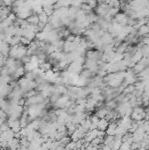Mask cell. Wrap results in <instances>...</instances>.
Here are the masks:
<instances>
[{
    "instance_id": "5",
    "label": "cell",
    "mask_w": 149,
    "mask_h": 150,
    "mask_svg": "<svg viewBox=\"0 0 149 150\" xmlns=\"http://www.w3.org/2000/svg\"><path fill=\"white\" fill-rule=\"evenodd\" d=\"M25 101H26V100H25V98H20V99L18 100V105L23 107V106L25 104Z\"/></svg>"
},
{
    "instance_id": "3",
    "label": "cell",
    "mask_w": 149,
    "mask_h": 150,
    "mask_svg": "<svg viewBox=\"0 0 149 150\" xmlns=\"http://www.w3.org/2000/svg\"><path fill=\"white\" fill-rule=\"evenodd\" d=\"M26 21H27V23L30 24V25H37L38 24H39L40 19H39V17H38V15H37V14L33 13L26 19Z\"/></svg>"
},
{
    "instance_id": "1",
    "label": "cell",
    "mask_w": 149,
    "mask_h": 150,
    "mask_svg": "<svg viewBox=\"0 0 149 150\" xmlns=\"http://www.w3.org/2000/svg\"><path fill=\"white\" fill-rule=\"evenodd\" d=\"M109 124H110V122H109L106 119H99L98 123H97V129H98L99 131L106 132L107 128H108L109 126Z\"/></svg>"
},
{
    "instance_id": "4",
    "label": "cell",
    "mask_w": 149,
    "mask_h": 150,
    "mask_svg": "<svg viewBox=\"0 0 149 150\" xmlns=\"http://www.w3.org/2000/svg\"><path fill=\"white\" fill-rule=\"evenodd\" d=\"M138 33H139V35H147L149 33V27L147 26V25H142V26H140L139 28V30H138Z\"/></svg>"
},
{
    "instance_id": "2",
    "label": "cell",
    "mask_w": 149,
    "mask_h": 150,
    "mask_svg": "<svg viewBox=\"0 0 149 150\" xmlns=\"http://www.w3.org/2000/svg\"><path fill=\"white\" fill-rule=\"evenodd\" d=\"M107 112H108V109H107V108H105V107H102V108H99V109L97 110L95 115L97 116L99 119H105V117H106V115H107Z\"/></svg>"
}]
</instances>
